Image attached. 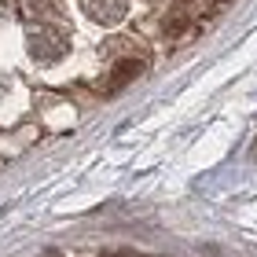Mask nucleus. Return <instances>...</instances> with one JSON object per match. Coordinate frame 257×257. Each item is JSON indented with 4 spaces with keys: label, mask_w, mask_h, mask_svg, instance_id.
Segmentation results:
<instances>
[{
    "label": "nucleus",
    "mask_w": 257,
    "mask_h": 257,
    "mask_svg": "<svg viewBox=\"0 0 257 257\" xmlns=\"http://www.w3.org/2000/svg\"><path fill=\"white\" fill-rule=\"evenodd\" d=\"M30 55L37 63H59L66 55V41L55 37V33H30Z\"/></svg>",
    "instance_id": "nucleus-1"
},
{
    "label": "nucleus",
    "mask_w": 257,
    "mask_h": 257,
    "mask_svg": "<svg viewBox=\"0 0 257 257\" xmlns=\"http://www.w3.org/2000/svg\"><path fill=\"white\" fill-rule=\"evenodd\" d=\"M85 11L99 26H118L128 11V0H85Z\"/></svg>",
    "instance_id": "nucleus-2"
},
{
    "label": "nucleus",
    "mask_w": 257,
    "mask_h": 257,
    "mask_svg": "<svg viewBox=\"0 0 257 257\" xmlns=\"http://www.w3.org/2000/svg\"><path fill=\"white\" fill-rule=\"evenodd\" d=\"M140 70H144V63H136V59H121L118 66H114V77L110 81H99V92H114V88H121V85H128L133 77H140Z\"/></svg>",
    "instance_id": "nucleus-3"
},
{
    "label": "nucleus",
    "mask_w": 257,
    "mask_h": 257,
    "mask_svg": "<svg viewBox=\"0 0 257 257\" xmlns=\"http://www.w3.org/2000/svg\"><path fill=\"white\" fill-rule=\"evenodd\" d=\"M22 8H26V15H48V11H55L52 0H22Z\"/></svg>",
    "instance_id": "nucleus-4"
}]
</instances>
